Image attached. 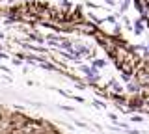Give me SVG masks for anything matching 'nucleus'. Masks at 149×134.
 Masks as SVG:
<instances>
[{
	"instance_id": "nucleus-2",
	"label": "nucleus",
	"mask_w": 149,
	"mask_h": 134,
	"mask_svg": "<svg viewBox=\"0 0 149 134\" xmlns=\"http://www.w3.org/2000/svg\"><path fill=\"white\" fill-rule=\"evenodd\" d=\"M106 4H116V0H104Z\"/></svg>"
},
{
	"instance_id": "nucleus-1",
	"label": "nucleus",
	"mask_w": 149,
	"mask_h": 134,
	"mask_svg": "<svg viewBox=\"0 0 149 134\" xmlns=\"http://www.w3.org/2000/svg\"><path fill=\"white\" fill-rule=\"evenodd\" d=\"M104 65V62H102V60H99V62H95V67H102Z\"/></svg>"
}]
</instances>
